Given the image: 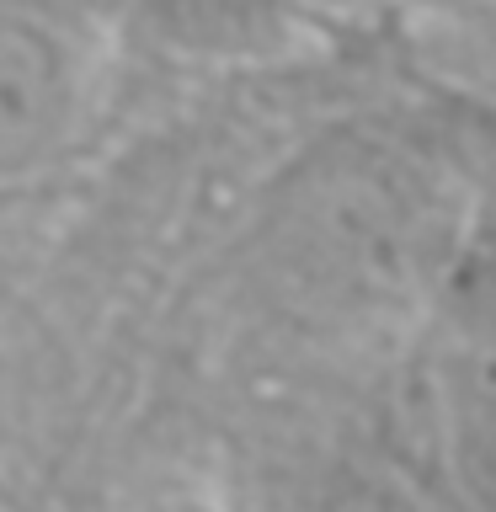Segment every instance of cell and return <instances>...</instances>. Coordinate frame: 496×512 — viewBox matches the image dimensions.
Listing matches in <instances>:
<instances>
[]
</instances>
